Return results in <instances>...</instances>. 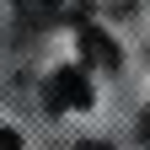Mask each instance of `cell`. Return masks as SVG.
<instances>
[{"label":"cell","instance_id":"cell-1","mask_svg":"<svg viewBox=\"0 0 150 150\" xmlns=\"http://www.w3.org/2000/svg\"><path fill=\"white\" fill-rule=\"evenodd\" d=\"M43 107L48 112H75V107H91V81H86V70H54L48 75V86H43Z\"/></svg>","mask_w":150,"mask_h":150},{"label":"cell","instance_id":"cell-2","mask_svg":"<svg viewBox=\"0 0 150 150\" xmlns=\"http://www.w3.org/2000/svg\"><path fill=\"white\" fill-rule=\"evenodd\" d=\"M81 6L86 0H16V11L27 16V22L48 27V22H81Z\"/></svg>","mask_w":150,"mask_h":150},{"label":"cell","instance_id":"cell-3","mask_svg":"<svg viewBox=\"0 0 150 150\" xmlns=\"http://www.w3.org/2000/svg\"><path fill=\"white\" fill-rule=\"evenodd\" d=\"M75 38H81V59L102 64V70H118L123 54H118V43H112L107 32H97V27H86V22H81V32H75Z\"/></svg>","mask_w":150,"mask_h":150},{"label":"cell","instance_id":"cell-4","mask_svg":"<svg viewBox=\"0 0 150 150\" xmlns=\"http://www.w3.org/2000/svg\"><path fill=\"white\" fill-rule=\"evenodd\" d=\"M0 150H22V139H16L11 129H0Z\"/></svg>","mask_w":150,"mask_h":150},{"label":"cell","instance_id":"cell-5","mask_svg":"<svg viewBox=\"0 0 150 150\" xmlns=\"http://www.w3.org/2000/svg\"><path fill=\"white\" fill-rule=\"evenodd\" d=\"M75 150H107V145H75Z\"/></svg>","mask_w":150,"mask_h":150}]
</instances>
